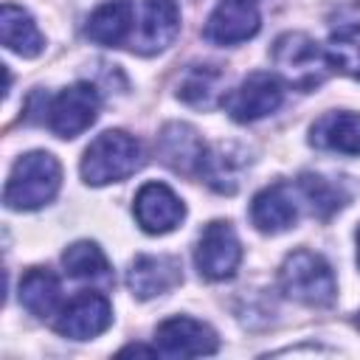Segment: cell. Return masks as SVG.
Segmentation results:
<instances>
[{
  "label": "cell",
  "instance_id": "1",
  "mask_svg": "<svg viewBox=\"0 0 360 360\" xmlns=\"http://www.w3.org/2000/svg\"><path fill=\"white\" fill-rule=\"evenodd\" d=\"M62 186V166L51 152L22 155L6 183L3 202L11 211H37L48 205Z\"/></svg>",
  "mask_w": 360,
  "mask_h": 360
},
{
  "label": "cell",
  "instance_id": "2",
  "mask_svg": "<svg viewBox=\"0 0 360 360\" xmlns=\"http://www.w3.org/2000/svg\"><path fill=\"white\" fill-rule=\"evenodd\" d=\"M270 56H273V65L278 68L281 79L301 93L321 87L332 70L326 48H321L312 37H307L301 31L281 34L270 48Z\"/></svg>",
  "mask_w": 360,
  "mask_h": 360
},
{
  "label": "cell",
  "instance_id": "3",
  "mask_svg": "<svg viewBox=\"0 0 360 360\" xmlns=\"http://www.w3.org/2000/svg\"><path fill=\"white\" fill-rule=\"evenodd\" d=\"M278 287L287 298L307 307H329L338 295L335 273L321 253L307 248L292 250L278 270Z\"/></svg>",
  "mask_w": 360,
  "mask_h": 360
},
{
  "label": "cell",
  "instance_id": "4",
  "mask_svg": "<svg viewBox=\"0 0 360 360\" xmlns=\"http://www.w3.org/2000/svg\"><path fill=\"white\" fill-rule=\"evenodd\" d=\"M141 163H143L141 143L121 129H107L84 149L82 177L87 186H107L135 174Z\"/></svg>",
  "mask_w": 360,
  "mask_h": 360
},
{
  "label": "cell",
  "instance_id": "5",
  "mask_svg": "<svg viewBox=\"0 0 360 360\" xmlns=\"http://www.w3.org/2000/svg\"><path fill=\"white\" fill-rule=\"evenodd\" d=\"M242 262V245L231 222L214 219L202 228L197 248H194V264L202 278L208 281H222L236 273Z\"/></svg>",
  "mask_w": 360,
  "mask_h": 360
},
{
  "label": "cell",
  "instance_id": "6",
  "mask_svg": "<svg viewBox=\"0 0 360 360\" xmlns=\"http://www.w3.org/2000/svg\"><path fill=\"white\" fill-rule=\"evenodd\" d=\"M98 115V90L87 82L65 87L48 104V129L59 138L82 135Z\"/></svg>",
  "mask_w": 360,
  "mask_h": 360
},
{
  "label": "cell",
  "instance_id": "7",
  "mask_svg": "<svg viewBox=\"0 0 360 360\" xmlns=\"http://www.w3.org/2000/svg\"><path fill=\"white\" fill-rule=\"evenodd\" d=\"M155 349L166 357H200L214 354L219 349V340L208 323L188 315H174L155 329Z\"/></svg>",
  "mask_w": 360,
  "mask_h": 360
},
{
  "label": "cell",
  "instance_id": "8",
  "mask_svg": "<svg viewBox=\"0 0 360 360\" xmlns=\"http://www.w3.org/2000/svg\"><path fill=\"white\" fill-rule=\"evenodd\" d=\"M281 101H284V90L276 76L250 73L231 96H225V110L236 124H250L276 112Z\"/></svg>",
  "mask_w": 360,
  "mask_h": 360
},
{
  "label": "cell",
  "instance_id": "9",
  "mask_svg": "<svg viewBox=\"0 0 360 360\" xmlns=\"http://www.w3.org/2000/svg\"><path fill=\"white\" fill-rule=\"evenodd\" d=\"M158 158L177 174L186 177H200L202 160H205V141L200 138V132L191 124L183 121H169L160 132H158Z\"/></svg>",
  "mask_w": 360,
  "mask_h": 360
},
{
  "label": "cell",
  "instance_id": "10",
  "mask_svg": "<svg viewBox=\"0 0 360 360\" xmlns=\"http://www.w3.org/2000/svg\"><path fill=\"white\" fill-rule=\"evenodd\" d=\"M132 214L146 233H169L186 217V205L166 183H143L135 194Z\"/></svg>",
  "mask_w": 360,
  "mask_h": 360
},
{
  "label": "cell",
  "instance_id": "11",
  "mask_svg": "<svg viewBox=\"0 0 360 360\" xmlns=\"http://www.w3.org/2000/svg\"><path fill=\"white\" fill-rule=\"evenodd\" d=\"M112 323V307L101 292H79L56 318L53 329L70 340H90Z\"/></svg>",
  "mask_w": 360,
  "mask_h": 360
},
{
  "label": "cell",
  "instance_id": "12",
  "mask_svg": "<svg viewBox=\"0 0 360 360\" xmlns=\"http://www.w3.org/2000/svg\"><path fill=\"white\" fill-rule=\"evenodd\" d=\"M262 25L256 0H219L205 22V39L214 45H236L250 39Z\"/></svg>",
  "mask_w": 360,
  "mask_h": 360
},
{
  "label": "cell",
  "instance_id": "13",
  "mask_svg": "<svg viewBox=\"0 0 360 360\" xmlns=\"http://www.w3.org/2000/svg\"><path fill=\"white\" fill-rule=\"evenodd\" d=\"M180 34V8L174 0H143V17L138 37L129 39L135 53H158L166 51Z\"/></svg>",
  "mask_w": 360,
  "mask_h": 360
},
{
  "label": "cell",
  "instance_id": "14",
  "mask_svg": "<svg viewBox=\"0 0 360 360\" xmlns=\"http://www.w3.org/2000/svg\"><path fill=\"white\" fill-rule=\"evenodd\" d=\"M183 281L180 276V262L174 256H135L129 270H127V287L135 298L149 301L155 295H163L174 290Z\"/></svg>",
  "mask_w": 360,
  "mask_h": 360
},
{
  "label": "cell",
  "instance_id": "15",
  "mask_svg": "<svg viewBox=\"0 0 360 360\" xmlns=\"http://www.w3.org/2000/svg\"><path fill=\"white\" fill-rule=\"evenodd\" d=\"M295 217H298V205L287 183H273L262 188L250 202V222L262 233H281L292 228Z\"/></svg>",
  "mask_w": 360,
  "mask_h": 360
},
{
  "label": "cell",
  "instance_id": "16",
  "mask_svg": "<svg viewBox=\"0 0 360 360\" xmlns=\"http://www.w3.org/2000/svg\"><path fill=\"white\" fill-rule=\"evenodd\" d=\"M315 149L338 155H360V112H326L309 129Z\"/></svg>",
  "mask_w": 360,
  "mask_h": 360
},
{
  "label": "cell",
  "instance_id": "17",
  "mask_svg": "<svg viewBox=\"0 0 360 360\" xmlns=\"http://www.w3.org/2000/svg\"><path fill=\"white\" fill-rule=\"evenodd\" d=\"M248 166V152L239 143H217L205 152L200 177L205 180L208 188H214L217 194H233L239 188V177Z\"/></svg>",
  "mask_w": 360,
  "mask_h": 360
},
{
  "label": "cell",
  "instance_id": "18",
  "mask_svg": "<svg viewBox=\"0 0 360 360\" xmlns=\"http://www.w3.org/2000/svg\"><path fill=\"white\" fill-rule=\"evenodd\" d=\"M132 0H107L101 3L87 25L84 34L87 39H93L96 45H107V48H118L124 42H129V31H132Z\"/></svg>",
  "mask_w": 360,
  "mask_h": 360
},
{
  "label": "cell",
  "instance_id": "19",
  "mask_svg": "<svg viewBox=\"0 0 360 360\" xmlns=\"http://www.w3.org/2000/svg\"><path fill=\"white\" fill-rule=\"evenodd\" d=\"M0 39L8 51L31 59L39 56L45 48V39L37 28V22L31 20V14L14 3H3L0 8Z\"/></svg>",
  "mask_w": 360,
  "mask_h": 360
},
{
  "label": "cell",
  "instance_id": "20",
  "mask_svg": "<svg viewBox=\"0 0 360 360\" xmlns=\"http://www.w3.org/2000/svg\"><path fill=\"white\" fill-rule=\"evenodd\" d=\"M222 87H225V73L214 65H188L183 70V76L177 79V98L208 110L222 98Z\"/></svg>",
  "mask_w": 360,
  "mask_h": 360
},
{
  "label": "cell",
  "instance_id": "21",
  "mask_svg": "<svg viewBox=\"0 0 360 360\" xmlns=\"http://www.w3.org/2000/svg\"><path fill=\"white\" fill-rule=\"evenodd\" d=\"M59 278L48 267H31L20 278V304L37 315V318H51L59 309Z\"/></svg>",
  "mask_w": 360,
  "mask_h": 360
},
{
  "label": "cell",
  "instance_id": "22",
  "mask_svg": "<svg viewBox=\"0 0 360 360\" xmlns=\"http://www.w3.org/2000/svg\"><path fill=\"white\" fill-rule=\"evenodd\" d=\"M298 188L307 197L309 211L315 217H321V219H329L352 197V191L346 188L343 180H332V177H323V174H315V172H304L298 177Z\"/></svg>",
  "mask_w": 360,
  "mask_h": 360
},
{
  "label": "cell",
  "instance_id": "23",
  "mask_svg": "<svg viewBox=\"0 0 360 360\" xmlns=\"http://www.w3.org/2000/svg\"><path fill=\"white\" fill-rule=\"evenodd\" d=\"M62 264L68 270L70 278L79 281H90V284H110L112 273H110V262L101 253V248L90 239L73 242L65 253H62Z\"/></svg>",
  "mask_w": 360,
  "mask_h": 360
},
{
  "label": "cell",
  "instance_id": "24",
  "mask_svg": "<svg viewBox=\"0 0 360 360\" xmlns=\"http://www.w3.org/2000/svg\"><path fill=\"white\" fill-rule=\"evenodd\" d=\"M332 70H340L352 79H360V25H340L326 45Z\"/></svg>",
  "mask_w": 360,
  "mask_h": 360
},
{
  "label": "cell",
  "instance_id": "25",
  "mask_svg": "<svg viewBox=\"0 0 360 360\" xmlns=\"http://www.w3.org/2000/svg\"><path fill=\"white\" fill-rule=\"evenodd\" d=\"M121 354H160L158 349H146V346H124Z\"/></svg>",
  "mask_w": 360,
  "mask_h": 360
},
{
  "label": "cell",
  "instance_id": "26",
  "mask_svg": "<svg viewBox=\"0 0 360 360\" xmlns=\"http://www.w3.org/2000/svg\"><path fill=\"white\" fill-rule=\"evenodd\" d=\"M354 239H357V267H360V225H357V233H354Z\"/></svg>",
  "mask_w": 360,
  "mask_h": 360
},
{
  "label": "cell",
  "instance_id": "27",
  "mask_svg": "<svg viewBox=\"0 0 360 360\" xmlns=\"http://www.w3.org/2000/svg\"><path fill=\"white\" fill-rule=\"evenodd\" d=\"M354 326H357V329H360V312H357V315H354Z\"/></svg>",
  "mask_w": 360,
  "mask_h": 360
}]
</instances>
